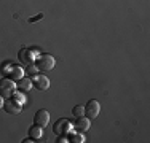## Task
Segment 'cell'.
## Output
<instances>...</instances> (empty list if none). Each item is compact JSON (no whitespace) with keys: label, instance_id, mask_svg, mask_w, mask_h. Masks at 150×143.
I'll use <instances>...</instances> for the list:
<instances>
[{"label":"cell","instance_id":"cell-15","mask_svg":"<svg viewBox=\"0 0 150 143\" xmlns=\"http://www.w3.org/2000/svg\"><path fill=\"white\" fill-rule=\"evenodd\" d=\"M26 72H27V75H29V76H34V75L38 73V69H37V65H35V64H29V65H27V69H26Z\"/></svg>","mask_w":150,"mask_h":143},{"label":"cell","instance_id":"cell-9","mask_svg":"<svg viewBox=\"0 0 150 143\" xmlns=\"http://www.w3.org/2000/svg\"><path fill=\"white\" fill-rule=\"evenodd\" d=\"M90 118H85V116H78L77 123H75V127H77L78 132H85L91 127V123H90Z\"/></svg>","mask_w":150,"mask_h":143},{"label":"cell","instance_id":"cell-2","mask_svg":"<svg viewBox=\"0 0 150 143\" xmlns=\"http://www.w3.org/2000/svg\"><path fill=\"white\" fill-rule=\"evenodd\" d=\"M54 64H56V60H54V57H53L51 54H40L37 57V60H35L37 69L42 70V72L51 70L53 67H54Z\"/></svg>","mask_w":150,"mask_h":143},{"label":"cell","instance_id":"cell-6","mask_svg":"<svg viewBox=\"0 0 150 143\" xmlns=\"http://www.w3.org/2000/svg\"><path fill=\"white\" fill-rule=\"evenodd\" d=\"M3 110L8 114H19L21 113V103H18L13 99H6L3 102Z\"/></svg>","mask_w":150,"mask_h":143},{"label":"cell","instance_id":"cell-7","mask_svg":"<svg viewBox=\"0 0 150 143\" xmlns=\"http://www.w3.org/2000/svg\"><path fill=\"white\" fill-rule=\"evenodd\" d=\"M34 123L37 124V126H40V127L48 126V123H50V113L46 111V110H38V111L35 113V116H34Z\"/></svg>","mask_w":150,"mask_h":143},{"label":"cell","instance_id":"cell-17","mask_svg":"<svg viewBox=\"0 0 150 143\" xmlns=\"http://www.w3.org/2000/svg\"><path fill=\"white\" fill-rule=\"evenodd\" d=\"M43 18V13H40V14H37V16H34V18H30L29 19V22H35V21H38V19H42Z\"/></svg>","mask_w":150,"mask_h":143},{"label":"cell","instance_id":"cell-3","mask_svg":"<svg viewBox=\"0 0 150 143\" xmlns=\"http://www.w3.org/2000/svg\"><path fill=\"white\" fill-rule=\"evenodd\" d=\"M72 129V124H70V121L67 119H58L54 123V127H53V132H54L56 135H59V137H64V135L67 134V132Z\"/></svg>","mask_w":150,"mask_h":143},{"label":"cell","instance_id":"cell-5","mask_svg":"<svg viewBox=\"0 0 150 143\" xmlns=\"http://www.w3.org/2000/svg\"><path fill=\"white\" fill-rule=\"evenodd\" d=\"M101 111V105H99L98 100H90V102L85 105V114H86V118H90V119H94L96 116L99 114Z\"/></svg>","mask_w":150,"mask_h":143},{"label":"cell","instance_id":"cell-14","mask_svg":"<svg viewBox=\"0 0 150 143\" xmlns=\"http://www.w3.org/2000/svg\"><path fill=\"white\" fill-rule=\"evenodd\" d=\"M10 99L16 100L18 103H21V105H23V103L26 102V97H24V95L21 94V92H16V91H15V94H13V95H11V97H10Z\"/></svg>","mask_w":150,"mask_h":143},{"label":"cell","instance_id":"cell-13","mask_svg":"<svg viewBox=\"0 0 150 143\" xmlns=\"http://www.w3.org/2000/svg\"><path fill=\"white\" fill-rule=\"evenodd\" d=\"M72 114L75 118H78V116H83L85 114V107H81V105H77V107H74V110H72Z\"/></svg>","mask_w":150,"mask_h":143},{"label":"cell","instance_id":"cell-1","mask_svg":"<svg viewBox=\"0 0 150 143\" xmlns=\"http://www.w3.org/2000/svg\"><path fill=\"white\" fill-rule=\"evenodd\" d=\"M16 91V84L11 78H2L0 80V95L3 99H10Z\"/></svg>","mask_w":150,"mask_h":143},{"label":"cell","instance_id":"cell-11","mask_svg":"<svg viewBox=\"0 0 150 143\" xmlns=\"http://www.w3.org/2000/svg\"><path fill=\"white\" fill-rule=\"evenodd\" d=\"M16 88L19 91H29L32 88V80H29V78H21V80H18Z\"/></svg>","mask_w":150,"mask_h":143},{"label":"cell","instance_id":"cell-16","mask_svg":"<svg viewBox=\"0 0 150 143\" xmlns=\"http://www.w3.org/2000/svg\"><path fill=\"white\" fill-rule=\"evenodd\" d=\"M70 142H72V143H83L85 138H83V135H81V134H72V135H70Z\"/></svg>","mask_w":150,"mask_h":143},{"label":"cell","instance_id":"cell-10","mask_svg":"<svg viewBox=\"0 0 150 143\" xmlns=\"http://www.w3.org/2000/svg\"><path fill=\"white\" fill-rule=\"evenodd\" d=\"M8 78H11L13 81H18V80H21V78L24 76V72L21 67H10L8 69V75H6Z\"/></svg>","mask_w":150,"mask_h":143},{"label":"cell","instance_id":"cell-18","mask_svg":"<svg viewBox=\"0 0 150 143\" xmlns=\"http://www.w3.org/2000/svg\"><path fill=\"white\" fill-rule=\"evenodd\" d=\"M3 102H5V100H3V97L0 95V108H3Z\"/></svg>","mask_w":150,"mask_h":143},{"label":"cell","instance_id":"cell-4","mask_svg":"<svg viewBox=\"0 0 150 143\" xmlns=\"http://www.w3.org/2000/svg\"><path fill=\"white\" fill-rule=\"evenodd\" d=\"M32 86H34L35 89H38V91H46V89L50 88V80L48 76H45V75H34L32 76Z\"/></svg>","mask_w":150,"mask_h":143},{"label":"cell","instance_id":"cell-12","mask_svg":"<svg viewBox=\"0 0 150 143\" xmlns=\"http://www.w3.org/2000/svg\"><path fill=\"white\" fill-rule=\"evenodd\" d=\"M29 137L32 138V140H38V138L42 137V127L40 126H32L30 129H29Z\"/></svg>","mask_w":150,"mask_h":143},{"label":"cell","instance_id":"cell-8","mask_svg":"<svg viewBox=\"0 0 150 143\" xmlns=\"http://www.w3.org/2000/svg\"><path fill=\"white\" fill-rule=\"evenodd\" d=\"M18 59H19L21 64H26V65H29V64L34 62V53H32L30 49L23 48L19 53H18Z\"/></svg>","mask_w":150,"mask_h":143}]
</instances>
